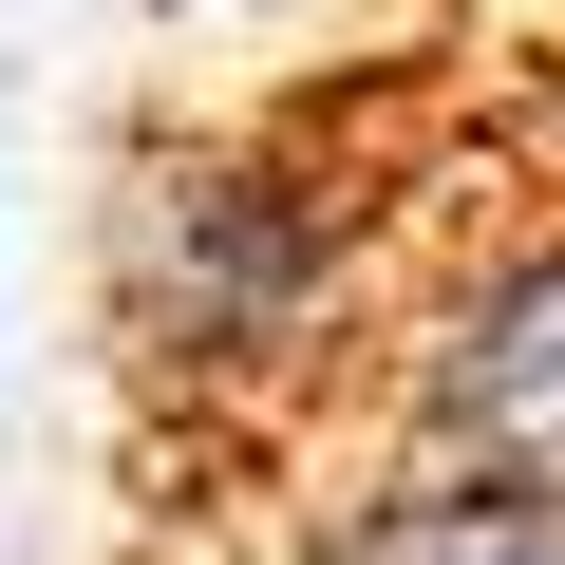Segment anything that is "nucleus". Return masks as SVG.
I'll return each mask as SVG.
<instances>
[{
  "mask_svg": "<svg viewBox=\"0 0 565 565\" xmlns=\"http://www.w3.org/2000/svg\"><path fill=\"white\" fill-rule=\"evenodd\" d=\"M321 302H340V226L264 151H151L114 189V321H132L151 377L264 396V377L321 359Z\"/></svg>",
  "mask_w": 565,
  "mask_h": 565,
  "instance_id": "1",
  "label": "nucleus"
},
{
  "mask_svg": "<svg viewBox=\"0 0 565 565\" xmlns=\"http://www.w3.org/2000/svg\"><path fill=\"white\" fill-rule=\"evenodd\" d=\"M396 452L452 490H527L565 509V226L452 264L396 321Z\"/></svg>",
  "mask_w": 565,
  "mask_h": 565,
  "instance_id": "2",
  "label": "nucleus"
},
{
  "mask_svg": "<svg viewBox=\"0 0 565 565\" xmlns=\"http://www.w3.org/2000/svg\"><path fill=\"white\" fill-rule=\"evenodd\" d=\"M321 565H565V509H527V490H452V471H415V490H377V509H340V527H321Z\"/></svg>",
  "mask_w": 565,
  "mask_h": 565,
  "instance_id": "3",
  "label": "nucleus"
}]
</instances>
